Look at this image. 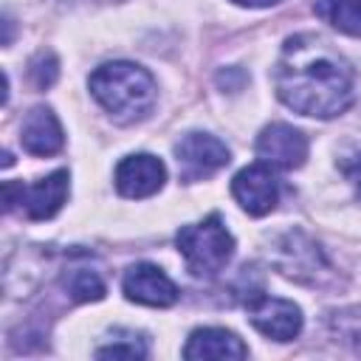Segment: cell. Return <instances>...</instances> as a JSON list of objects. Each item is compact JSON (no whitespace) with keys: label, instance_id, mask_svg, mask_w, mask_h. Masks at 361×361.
<instances>
[{"label":"cell","instance_id":"obj_1","mask_svg":"<svg viewBox=\"0 0 361 361\" xmlns=\"http://www.w3.org/2000/svg\"><path fill=\"white\" fill-rule=\"evenodd\" d=\"M274 87L285 107L310 118L341 116L355 96L350 62L322 37H288L274 68Z\"/></svg>","mask_w":361,"mask_h":361},{"label":"cell","instance_id":"obj_2","mask_svg":"<svg viewBox=\"0 0 361 361\" xmlns=\"http://www.w3.org/2000/svg\"><path fill=\"white\" fill-rule=\"evenodd\" d=\"M87 87L116 124H135L147 118L158 102V85L152 73L135 62L99 65L90 73Z\"/></svg>","mask_w":361,"mask_h":361},{"label":"cell","instance_id":"obj_3","mask_svg":"<svg viewBox=\"0 0 361 361\" xmlns=\"http://www.w3.org/2000/svg\"><path fill=\"white\" fill-rule=\"evenodd\" d=\"M175 245L186 259V268L195 276H214L226 268L234 254V237L223 226L220 214H209L200 223L180 226L175 234Z\"/></svg>","mask_w":361,"mask_h":361},{"label":"cell","instance_id":"obj_4","mask_svg":"<svg viewBox=\"0 0 361 361\" xmlns=\"http://www.w3.org/2000/svg\"><path fill=\"white\" fill-rule=\"evenodd\" d=\"M271 262L279 268L282 276L310 285V288H327L336 279V271L327 262L324 251L299 228H290V231L274 237Z\"/></svg>","mask_w":361,"mask_h":361},{"label":"cell","instance_id":"obj_5","mask_svg":"<svg viewBox=\"0 0 361 361\" xmlns=\"http://www.w3.org/2000/svg\"><path fill=\"white\" fill-rule=\"evenodd\" d=\"M71 175L68 169H56L34 183H14L6 180L3 183V200H6V212H25L28 220H48L54 217L65 200H68V189H71Z\"/></svg>","mask_w":361,"mask_h":361},{"label":"cell","instance_id":"obj_6","mask_svg":"<svg viewBox=\"0 0 361 361\" xmlns=\"http://www.w3.org/2000/svg\"><path fill=\"white\" fill-rule=\"evenodd\" d=\"M175 161L183 183L206 180L228 164V147L209 133H186L175 144Z\"/></svg>","mask_w":361,"mask_h":361},{"label":"cell","instance_id":"obj_7","mask_svg":"<svg viewBox=\"0 0 361 361\" xmlns=\"http://www.w3.org/2000/svg\"><path fill=\"white\" fill-rule=\"evenodd\" d=\"M248 310V322L274 341H293L302 330V310L299 305H293L290 299H279V296H265L257 293L254 299L245 302Z\"/></svg>","mask_w":361,"mask_h":361},{"label":"cell","instance_id":"obj_8","mask_svg":"<svg viewBox=\"0 0 361 361\" xmlns=\"http://www.w3.org/2000/svg\"><path fill=\"white\" fill-rule=\"evenodd\" d=\"M231 195L248 214L262 217L279 200V178L274 175V166H268L262 161L243 166L231 180Z\"/></svg>","mask_w":361,"mask_h":361},{"label":"cell","instance_id":"obj_9","mask_svg":"<svg viewBox=\"0 0 361 361\" xmlns=\"http://www.w3.org/2000/svg\"><path fill=\"white\" fill-rule=\"evenodd\" d=\"M257 155L274 169H299L307 158V138L302 130L274 121L257 135Z\"/></svg>","mask_w":361,"mask_h":361},{"label":"cell","instance_id":"obj_10","mask_svg":"<svg viewBox=\"0 0 361 361\" xmlns=\"http://www.w3.org/2000/svg\"><path fill=\"white\" fill-rule=\"evenodd\" d=\"M124 296L147 307H169L178 302V285L152 262H135L121 279Z\"/></svg>","mask_w":361,"mask_h":361},{"label":"cell","instance_id":"obj_11","mask_svg":"<svg viewBox=\"0 0 361 361\" xmlns=\"http://www.w3.org/2000/svg\"><path fill=\"white\" fill-rule=\"evenodd\" d=\"M166 180V166L161 164V158L149 155V152H135L118 161L116 166V189L124 197H149L155 192H161Z\"/></svg>","mask_w":361,"mask_h":361},{"label":"cell","instance_id":"obj_12","mask_svg":"<svg viewBox=\"0 0 361 361\" xmlns=\"http://www.w3.org/2000/svg\"><path fill=\"white\" fill-rule=\"evenodd\" d=\"M20 144L28 155H37V158L56 155L65 144V133H62L56 113L45 104L31 107L23 118V127H20Z\"/></svg>","mask_w":361,"mask_h":361},{"label":"cell","instance_id":"obj_13","mask_svg":"<svg viewBox=\"0 0 361 361\" xmlns=\"http://www.w3.org/2000/svg\"><path fill=\"white\" fill-rule=\"evenodd\" d=\"M243 338L223 327H197L183 347V358H245Z\"/></svg>","mask_w":361,"mask_h":361},{"label":"cell","instance_id":"obj_14","mask_svg":"<svg viewBox=\"0 0 361 361\" xmlns=\"http://www.w3.org/2000/svg\"><path fill=\"white\" fill-rule=\"evenodd\" d=\"M313 11L347 37H361V0H316Z\"/></svg>","mask_w":361,"mask_h":361},{"label":"cell","instance_id":"obj_15","mask_svg":"<svg viewBox=\"0 0 361 361\" xmlns=\"http://www.w3.org/2000/svg\"><path fill=\"white\" fill-rule=\"evenodd\" d=\"M327 330L330 336L344 344L350 353L361 355V305L353 307H341V310H330L327 313Z\"/></svg>","mask_w":361,"mask_h":361},{"label":"cell","instance_id":"obj_16","mask_svg":"<svg viewBox=\"0 0 361 361\" xmlns=\"http://www.w3.org/2000/svg\"><path fill=\"white\" fill-rule=\"evenodd\" d=\"M62 288L71 293V299H76V302H99L102 296H104V282H102V276L96 274V271H90V268H82V265H76V268H68L65 274H62Z\"/></svg>","mask_w":361,"mask_h":361},{"label":"cell","instance_id":"obj_17","mask_svg":"<svg viewBox=\"0 0 361 361\" xmlns=\"http://www.w3.org/2000/svg\"><path fill=\"white\" fill-rule=\"evenodd\" d=\"M56 73H59V62L51 51H39L28 65V76H31L34 87H39V90L51 87L56 82Z\"/></svg>","mask_w":361,"mask_h":361},{"label":"cell","instance_id":"obj_18","mask_svg":"<svg viewBox=\"0 0 361 361\" xmlns=\"http://www.w3.org/2000/svg\"><path fill=\"white\" fill-rule=\"evenodd\" d=\"M121 333H124V338H127V330H121ZM124 338H118V341H113V344H107V347H99L96 355H99V358H144V355H147V341H144V336L133 333L130 341H124Z\"/></svg>","mask_w":361,"mask_h":361},{"label":"cell","instance_id":"obj_19","mask_svg":"<svg viewBox=\"0 0 361 361\" xmlns=\"http://www.w3.org/2000/svg\"><path fill=\"white\" fill-rule=\"evenodd\" d=\"M341 166V172L353 180V186H355V192L361 195V152H355V155H350L347 161H341L338 164Z\"/></svg>","mask_w":361,"mask_h":361},{"label":"cell","instance_id":"obj_20","mask_svg":"<svg viewBox=\"0 0 361 361\" xmlns=\"http://www.w3.org/2000/svg\"><path fill=\"white\" fill-rule=\"evenodd\" d=\"M234 6H243V8H268V6H276L282 0H231Z\"/></svg>","mask_w":361,"mask_h":361}]
</instances>
